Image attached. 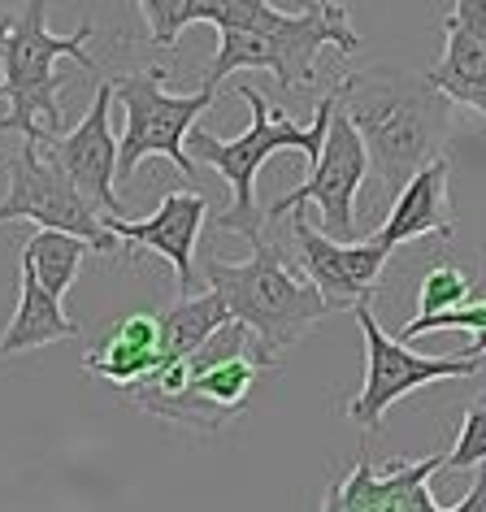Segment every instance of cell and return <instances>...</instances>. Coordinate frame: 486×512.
<instances>
[{"label":"cell","instance_id":"6da1fadb","mask_svg":"<svg viewBox=\"0 0 486 512\" xmlns=\"http://www.w3.org/2000/svg\"><path fill=\"white\" fill-rule=\"evenodd\" d=\"M335 87L339 109L369 148V170L387 191H400L421 165L443 157V144L452 135V100L430 83V74L369 66Z\"/></svg>","mask_w":486,"mask_h":512},{"label":"cell","instance_id":"7a4b0ae2","mask_svg":"<svg viewBox=\"0 0 486 512\" xmlns=\"http://www.w3.org/2000/svg\"><path fill=\"white\" fill-rule=\"evenodd\" d=\"M235 92L252 105V126L239 139H217L209 131H200V126H191L187 131V152H191V161L213 165V170L230 183V209L217 213L213 226L226 230V235H243L248 243H257L261 239V222H265L261 209H257V174H261V165L270 161L274 152H283V148L304 152L309 165H313L317 152H322V144H326V126H330V113H335V105H339V87L322 96V105H317L309 126H296L283 109H270V100H265L257 87L239 83Z\"/></svg>","mask_w":486,"mask_h":512},{"label":"cell","instance_id":"3957f363","mask_svg":"<svg viewBox=\"0 0 486 512\" xmlns=\"http://www.w3.org/2000/svg\"><path fill=\"white\" fill-rule=\"evenodd\" d=\"M335 48L352 57L361 35L352 31L348 5L339 0H304L300 9H274L261 27L217 31V57L204 70V87H217L235 70H270L287 92H309L317 83V57Z\"/></svg>","mask_w":486,"mask_h":512},{"label":"cell","instance_id":"277c9868","mask_svg":"<svg viewBox=\"0 0 486 512\" xmlns=\"http://www.w3.org/2000/svg\"><path fill=\"white\" fill-rule=\"evenodd\" d=\"M204 283L222 291L226 309L235 322L252 330V339L261 343L270 356L287 352L291 343H300L309 330L330 317V300L317 291L309 278L291 274L283 252L274 243L257 239L248 261H204Z\"/></svg>","mask_w":486,"mask_h":512},{"label":"cell","instance_id":"5b68a950","mask_svg":"<svg viewBox=\"0 0 486 512\" xmlns=\"http://www.w3.org/2000/svg\"><path fill=\"white\" fill-rule=\"evenodd\" d=\"M48 0H27V9L14 14V31L5 40V70H0V96L9 100V113L0 118V131H18L22 139H44L66 131V109H61V74L57 61L74 57L83 70L96 74V57L87 53L92 22H83L74 35H53L44 27Z\"/></svg>","mask_w":486,"mask_h":512},{"label":"cell","instance_id":"8992f818","mask_svg":"<svg viewBox=\"0 0 486 512\" xmlns=\"http://www.w3.org/2000/svg\"><path fill=\"white\" fill-rule=\"evenodd\" d=\"M217 87H200L191 96L165 92V70H139L113 79V100L126 113V131L118 139V187H126L139 170V161L165 157L174 161V170L196 183V161L187 152V131L196 126V118L213 105Z\"/></svg>","mask_w":486,"mask_h":512},{"label":"cell","instance_id":"52a82bcc","mask_svg":"<svg viewBox=\"0 0 486 512\" xmlns=\"http://www.w3.org/2000/svg\"><path fill=\"white\" fill-rule=\"evenodd\" d=\"M0 222H35V226L70 230V235L87 239L105 256H113L122 243L105 226V213L74 187V178L57 161L44 157L40 139H22V148L9 157V187L5 200H0Z\"/></svg>","mask_w":486,"mask_h":512},{"label":"cell","instance_id":"ba28073f","mask_svg":"<svg viewBox=\"0 0 486 512\" xmlns=\"http://www.w3.org/2000/svg\"><path fill=\"white\" fill-rule=\"evenodd\" d=\"M352 313L365 335V387L352 395L348 417L369 434L382 426V413H387L391 404H400L408 391L430 387V382H443V378H469L482 369V356H465V352H456V356L408 352V343L400 335H387V330L378 326L369 300L352 304Z\"/></svg>","mask_w":486,"mask_h":512},{"label":"cell","instance_id":"9c48e42d","mask_svg":"<svg viewBox=\"0 0 486 512\" xmlns=\"http://www.w3.org/2000/svg\"><path fill=\"white\" fill-rule=\"evenodd\" d=\"M369 174V148L361 131L352 126V118L335 105L330 113V126H326V144L317 152L309 178L287 191V196H278L270 209H265V222H278L283 213H296L300 204H317L322 209V222H326V235L335 239H356V191H361Z\"/></svg>","mask_w":486,"mask_h":512},{"label":"cell","instance_id":"30bf717a","mask_svg":"<svg viewBox=\"0 0 486 512\" xmlns=\"http://www.w3.org/2000/svg\"><path fill=\"white\" fill-rule=\"evenodd\" d=\"M291 235L300 248V265L309 274V283L330 300V309H352L374 296L382 270L391 261V248H382L378 239H335L326 230L309 226V217H291Z\"/></svg>","mask_w":486,"mask_h":512},{"label":"cell","instance_id":"8fae6325","mask_svg":"<svg viewBox=\"0 0 486 512\" xmlns=\"http://www.w3.org/2000/svg\"><path fill=\"white\" fill-rule=\"evenodd\" d=\"M109 105H113V79L96 87V100L87 109V118L74 131L44 135L40 148L48 161H57L61 170L74 178V187L96 204L100 213L122 217V196H118V139L109 131Z\"/></svg>","mask_w":486,"mask_h":512},{"label":"cell","instance_id":"7c38bea8","mask_svg":"<svg viewBox=\"0 0 486 512\" xmlns=\"http://www.w3.org/2000/svg\"><path fill=\"white\" fill-rule=\"evenodd\" d=\"M447 452H434L426 460H395L387 473H374L361 456L356 469L326 495V512H443V504L430 495V478L443 469Z\"/></svg>","mask_w":486,"mask_h":512},{"label":"cell","instance_id":"4fadbf2b","mask_svg":"<svg viewBox=\"0 0 486 512\" xmlns=\"http://www.w3.org/2000/svg\"><path fill=\"white\" fill-rule=\"evenodd\" d=\"M204 217H209V204H204L200 191H165L161 209L152 217H139V222H131V217L105 213V226L122 243L161 252L165 261L174 265L178 291L191 296V291H196V239L204 230Z\"/></svg>","mask_w":486,"mask_h":512},{"label":"cell","instance_id":"5bb4252c","mask_svg":"<svg viewBox=\"0 0 486 512\" xmlns=\"http://www.w3.org/2000/svg\"><path fill=\"white\" fill-rule=\"evenodd\" d=\"M452 230H456V217H452V204H447V161L434 157L395 191L391 217L378 226L374 239L382 248H400V243L421 235L452 239Z\"/></svg>","mask_w":486,"mask_h":512},{"label":"cell","instance_id":"9a60e30c","mask_svg":"<svg viewBox=\"0 0 486 512\" xmlns=\"http://www.w3.org/2000/svg\"><path fill=\"white\" fill-rule=\"evenodd\" d=\"M157 365H165L161 352V313H131L83 356L87 374L109 378L113 387H131V382L148 378Z\"/></svg>","mask_w":486,"mask_h":512},{"label":"cell","instance_id":"2e32d148","mask_svg":"<svg viewBox=\"0 0 486 512\" xmlns=\"http://www.w3.org/2000/svg\"><path fill=\"white\" fill-rule=\"evenodd\" d=\"M61 339H79V326L61 309V296H53V291L35 278L31 265L22 261V296H18L14 322L0 335V356L35 352V348H48V343H61Z\"/></svg>","mask_w":486,"mask_h":512},{"label":"cell","instance_id":"e0dca14e","mask_svg":"<svg viewBox=\"0 0 486 512\" xmlns=\"http://www.w3.org/2000/svg\"><path fill=\"white\" fill-rule=\"evenodd\" d=\"M430 83L452 100V105H469L486 118V48L460 31H447V48L439 66L426 70Z\"/></svg>","mask_w":486,"mask_h":512},{"label":"cell","instance_id":"ac0fdd59","mask_svg":"<svg viewBox=\"0 0 486 512\" xmlns=\"http://www.w3.org/2000/svg\"><path fill=\"white\" fill-rule=\"evenodd\" d=\"M222 322H230V309H226V300H222V291L217 287L200 291V296L196 291L183 296L174 309L161 313V352H165V361H178V356L196 352Z\"/></svg>","mask_w":486,"mask_h":512},{"label":"cell","instance_id":"d6986e66","mask_svg":"<svg viewBox=\"0 0 486 512\" xmlns=\"http://www.w3.org/2000/svg\"><path fill=\"white\" fill-rule=\"evenodd\" d=\"M87 252H96L87 239L70 235V230H53V226H40L35 235L27 239V248H22V261L35 270V278L53 291V296H66L74 287V278H79Z\"/></svg>","mask_w":486,"mask_h":512},{"label":"cell","instance_id":"ffe728a7","mask_svg":"<svg viewBox=\"0 0 486 512\" xmlns=\"http://www.w3.org/2000/svg\"><path fill=\"white\" fill-rule=\"evenodd\" d=\"M139 14L148 22V40L157 48H174L191 22H196V5L200 0H135Z\"/></svg>","mask_w":486,"mask_h":512},{"label":"cell","instance_id":"44dd1931","mask_svg":"<svg viewBox=\"0 0 486 512\" xmlns=\"http://www.w3.org/2000/svg\"><path fill=\"white\" fill-rule=\"evenodd\" d=\"M473 300V283L465 270L456 265H439L421 278V291H417V313L430 317V313H443V309H456V304Z\"/></svg>","mask_w":486,"mask_h":512},{"label":"cell","instance_id":"7402d4cb","mask_svg":"<svg viewBox=\"0 0 486 512\" xmlns=\"http://www.w3.org/2000/svg\"><path fill=\"white\" fill-rule=\"evenodd\" d=\"M274 0H200L196 22H213L217 31L226 27H261L274 14Z\"/></svg>","mask_w":486,"mask_h":512},{"label":"cell","instance_id":"603a6c76","mask_svg":"<svg viewBox=\"0 0 486 512\" xmlns=\"http://www.w3.org/2000/svg\"><path fill=\"white\" fill-rule=\"evenodd\" d=\"M486 460V395L478 404L465 408V421H460V434H456V447L447 452L443 469H473Z\"/></svg>","mask_w":486,"mask_h":512},{"label":"cell","instance_id":"cb8c5ba5","mask_svg":"<svg viewBox=\"0 0 486 512\" xmlns=\"http://www.w3.org/2000/svg\"><path fill=\"white\" fill-rule=\"evenodd\" d=\"M443 512H486V460H482V473H478V482H473V491L465 499H456V504H447Z\"/></svg>","mask_w":486,"mask_h":512},{"label":"cell","instance_id":"d4e9b609","mask_svg":"<svg viewBox=\"0 0 486 512\" xmlns=\"http://www.w3.org/2000/svg\"><path fill=\"white\" fill-rule=\"evenodd\" d=\"M465 356H486V326H482V330H473V343L465 348Z\"/></svg>","mask_w":486,"mask_h":512},{"label":"cell","instance_id":"484cf974","mask_svg":"<svg viewBox=\"0 0 486 512\" xmlns=\"http://www.w3.org/2000/svg\"><path fill=\"white\" fill-rule=\"evenodd\" d=\"M482 300H486V296H482Z\"/></svg>","mask_w":486,"mask_h":512}]
</instances>
